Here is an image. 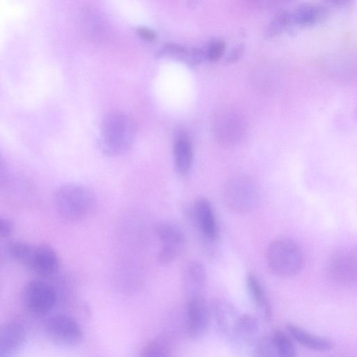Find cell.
<instances>
[{"label":"cell","instance_id":"cell-24","mask_svg":"<svg viewBox=\"0 0 357 357\" xmlns=\"http://www.w3.org/2000/svg\"><path fill=\"white\" fill-rule=\"evenodd\" d=\"M225 50V44L222 41H214L208 46L206 56L210 61H218L223 55Z\"/></svg>","mask_w":357,"mask_h":357},{"label":"cell","instance_id":"cell-12","mask_svg":"<svg viewBox=\"0 0 357 357\" xmlns=\"http://www.w3.org/2000/svg\"><path fill=\"white\" fill-rule=\"evenodd\" d=\"M288 27L291 25L297 27H308L324 21L328 11L325 6L319 3H301L291 10H287Z\"/></svg>","mask_w":357,"mask_h":357},{"label":"cell","instance_id":"cell-11","mask_svg":"<svg viewBox=\"0 0 357 357\" xmlns=\"http://www.w3.org/2000/svg\"><path fill=\"white\" fill-rule=\"evenodd\" d=\"M211 312L203 296L188 298L186 325L188 335L194 340L202 338L207 332Z\"/></svg>","mask_w":357,"mask_h":357},{"label":"cell","instance_id":"cell-7","mask_svg":"<svg viewBox=\"0 0 357 357\" xmlns=\"http://www.w3.org/2000/svg\"><path fill=\"white\" fill-rule=\"evenodd\" d=\"M45 330L49 339L61 346H75L83 337L78 323L66 314H59L50 317L45 323Z\"/></svg>","mask_w":357,"mask_h":357},{"label":"cell","instance_id":"cell-13","mask_svg":"<svg viewBox=\"0 0 357 357\" xmlns=\"http://www.w3.org/2000/svg\"><path fill=\"white\" fill-rule=\"evenodd\" d=\"M182 280L187 298L202 296L206 282V271L202 262L188 261L183 268Z\"/></svg>","mask_w":357,"mask_h":357},{"label":"cell","instance_id":"cell-16","mask_svg":"<svg viewBox=\"0 0 357 357\" xmlns=\"http://www.w3.org/2000/svg\"><path fill=\"white\" fill-rule=\"evenodd\" d=\"M212 313L218 328L222 333L233 335L240 315L229 303L223 300H215L211 305Z\"/></svg>","mask_w":357,"mask_h":357},{"label":"cell","instance_id":"cell-28","mask_svg":"<svg viewBox=\"0 0 357 357\" xmlns=\"http://www.w3.org/2000/svg\"><path fill=\"white\" fill-rule=\"evenodd\" d=\"M242 50L243 48L241 47H236L229 56L228 60L231 61L238 59L241 54Z\"/></svg>","mask_w":357,"mask_h":357},{"label":"cell","instance_id":"cell-4","mask_svg":"<svg viewBox=\"0 0 357 357\" xmlns=\"http://www.w3.org/2000/svg\"><path fill=\"white\" fill-rule=\"evenodd\" d=\"M222 197L228 210L234 213H245L252 211L258 203L259 186L249 176H234L224 185Z\"/></svg>","mask_w":357,"mask_h":357},{"label":"cell","instance_id":"cell-5","mask_svg":"<svg viewBox=\"0 0 357 357\" xmlns=\"http://www.w3.org/2000/svg\"><path fill=\"white\" fill-rule=\"evenodd\" d=\"M21 297L27 311L35 315H43L54 307L56 293L50 284L36 279L29 281L24 286Z\"/></svg>","mask_w":357,"mask_h":357},{"label":"cell","instance_id":"cell-18","mask_svg":"<svg viewBox=\"0 0 357 357\" xmlns=\"http://www.w3.org/2000/svg\"><path fill=\"white\" fill-rule=\"evenodd\" d=\"M291 337L302 346L314 351H324L331 350L333 344L324 337L312 334L294 324L287 326Z\"/></svg>","mask_w":357,"mask_h":357},{"label":"cell","instance_id":"cell-20","mask_svg":"<svg viewBox=\"0 0 357 357\" xmlns=\"http://www.w3.org/2000/svg\"><path fill=\"white\" fill-rule=\"evenodd\" d=\"M258 330L257 319L250 314H244L240 315L233 335L241 340L250 341L256 335Z\"/></svg>","mask_w":357,"mask_h":357},{"label":"cell","instance_id":"cell-21","mask_svg":"<svg viewBox=\"0 0 357 357\" xmlns=\"http://www.w3.org/2000/svg\"><path fill=\"white\" fill-rule=\"evenodd\" d=\"M278 357H296L294 346L289 337L277 330L271 337Z\"/></svg>","mask_w":357,"mask_h":357},{"label":"cell","instance_id":"cell-19","mask_svg":"<svg viewBox=\"0 0 357 357\" xmlns=\"http://www.w3.org/2000/svg\"><path fill=\"white\" fill-rule=\"evenodd\" d=\"M246 288L250 299L267 319L271 317V308L268 298L257 277L248 273L245 279Z\"/></svg>","mask_w":357,"mask_h":357},{"label":"cell","instance_id":"cell-26","mask_svg":"<svg viewBox=\"0 0 357 357\" xmlns=\"http://www.w3.org/2000/svg\"><path fill=\"white\" fill-rule=\"evenodd\" d=\"M165 52H166L168 54H171L173 55H185L188 54V50L183 46L177 45V44H173V43H168L166 44L164 47Z\"/></svg>","mask_w":357,"mask_h":357},{"label":"cell","instance_id":"cell-3","mask_svg":"<svg viewBox=\"0 0 357 357\" xmlns=\"http://www.w3.org/2000/svg\"><path fill=\"white\" fill-rule=\"evenodd\" d=\"M266 261L273 273L289 278L301 271L304 258L301 248L296 242L287 238H279L269 244Z\"/></svg>","mask_w":357,"mask_h":357},{"label":"cell","instance_id":"cell-14","mask_svg":"<svg viewBox=\"0 0 357 357\" xmlns=\"http://www.w3.org/2000/svg\"><path fill=\"white\" fill-rule=\"evenodd\" d=\"M26 337L24 327L15 321L4 324L0 333V357H13Z\"/></svg>","mask_w":357,"mask_h":357},{"label":"cell","instance_id":"cell-10","mask_svg":"<svg viewBox=\"0 0 357 357\" xmlns=\"http://www.w3.org/2000/svg\"><path fill=\"white\" fill-rule=\"evenodd\" d=\"M326 273L328 278L337 284H353L357 281V258L348 251H337L328 260Z\"/></svg>","mask_w":357,"mask_h":357},{"label":"cell","instance_id":"cell-9","mask_svg":"<svg viewBox=\"0 0 357 357\" xmlns=\"http://www.w3.org/2000/svg\"><path fill=\"white\" fill-rule=\"evenodd\" d=\"M191 215L199 234L206 245L212 247L219 240V228L215 214L210 201L201 197L197 199L191 208Z\"/></svg>","mask_w":357,"mask_h":357},{"label":"cell","instance_id":"cell-1","mask_svg":"<svg viewBox=\"0 0 357 357\" xmlns=\"http://www.w3.org/2000/svg\"><path fill=\"white\" fill-rule=\"evenodd\" d=\"M54 202L59 215L68 221H79L89 218L97 206L93 192L77 183L61 185L54 192Z\"/></svg>","mask_w":357,"mask_h":357},{"label":"cell","instance_id":"cell-27","mask_svg":"<svg viewBox=\"0 0 357 357\" xmlns=\"http://www.w3.org/2000/svg\"><path fill=\"white\" fill-rule=\"evenodd\" d=\"M137 32L142 38L147 41H153L156 38L155 32L151 29L146 26L137 27Z\"/></svg>","mask_w":357,"mask_h":357},{"label":"cell","instance_id":"cell-22","mask_svg":"<svg viewBox=\"0 0 357 357\" xmlns=\"http://www.w3.org/2000/svg\"><path fill=\"white\" fill-rule=\"evenodd\" d=\"M139 357H171L166 343L160 340L149 342L142 349Z\"/></svg>","mask_w":357,"mask_h":357},{"label":"cell","instance_id":"cell-17","mask_svg":"<svg viewBox=\"0 0 357 357\" xmlns=\"http://www.w3.org/2000/svg\"><path fill=\"white\" fill-rule=\"evenodd\" d=\"M174 155L178 173L182 176L188 175L192 167L193 149L190 138L187 134L181 132L176 137Z\"/></svg>","mask_w":357,"mask_h":357},{"label":"cell","instance_id":"cell-6","mask_svg":"<svg viewBox=\"0 0 357 357\" xmlns=\"http://www.w3.org/2000/svg\"><path fill=\"white\" fill-rule=\"evenodd\" d=\"M155 232L162 244L158 261L161 264H171L177 259L184 247V232L176 222L169 220L158 222Z\"/></svg>","mask_w":357,"mask_h":357},{"label":"cell","instance_id":"cell-8","mask_svg":"<svg viewBox=\"0 0 357 357\" xmlns=\"http://www.w3.org/2000/svg\"><path fill=\"white\" fill-rule=\"evenodd\" d=\"M23 266L38 276L47 278L59 271L61 258L56 250L50 245L31 244Z\"/></svg>","mask_w":357,"mask_h":357},{"label":"cell","instance_id":"cell-23","mask_svg":"<svg viewBox=\"0 0 357 357\" xmlns=\"http://www.w3.org/2000/svg\"><path fill=\"white\" fill-rule=\"evenodd\" d=\"M288 28V17L286 10L279 11L270 26H268L266 34L269 36H274L280 33L282 31Z\"/></svg>","mask_w":357,"mask_h":357},{"label":"cell","instance_id":"cell-2","mask_svg":"<svg viewBox=\"0 0 357 357\" xmlns=\"http://www.w3.org/2000/svg\"><path fill=\"white\" fill-rule=\"evenodd\" d=\"M135 134L132 119L121 112L107 114L102 123L100 146L104 153L114 156L126 151Z\"/></svg>","mask_w":357,"mask_h":357},{"label":"cell","instance_id":"cell-25","mask_svg":"<svg viewBox=\"0 0 357 357\" xmlns=\"http://www.w3.org/2000/svg\"><path fill=\"white\" fill-rule=\"evenodd\" d=\"M14 229L13 221L7 218H1L0 219V234L2 238L9 237Z\"/></svg>","mask_w":357,"mask_h":357},{"label":"cell","instance_id":"cell-15","mask_svg":"<svg viewBox=\"0 0 357 357\" xmlns=\"http://www.w3.org/2000/svg\"><path fill=\"white\" fill-rule=\"evenodd\" d=\"M81 26L91 40L100 41L106 37L107 26L103 16L92 7H85L81 14Z\"/></svg>","mask_w":357,"mask_h":357}]
</instances>
